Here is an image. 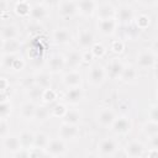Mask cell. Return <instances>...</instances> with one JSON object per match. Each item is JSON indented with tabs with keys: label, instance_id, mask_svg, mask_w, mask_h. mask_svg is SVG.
Instances as JSON below:
<instances>
[{
	"label": "cell",
	"instance_id": "obj_22",
	"mask_svg": "<svg viewBox=\"0 0 158 158\" xmlns=\"http://www.w3.org/2000/svg\"><path fill=\"white\" fill-rule=\"evenodd\" d=\"M65 58V67L70 68V69H77L79 65L83 64L81 62V52L73 49L70 52H68L67 56H64Z\"/></svg>",
	"mask_w": 158,
	"mask_h": 158
},
{
	"label": "cell",
	"instance_id": "obj_55",
	"mask_svg": "<svg viewBox=\"0 0 158 158\" xmlns=\"http://www.w3.org/2000/svg\"><path fill=\"white\" fill-rule=\"evenodd\" d=\"M7 10V1L6 0H0V14L5 12Z\"/></svg>",
	"mask_w": 158,
	"mask_h": 158
},
{
	"label": "cell",
	"instance_id": "obj_1",
	"mask_svg": "<svg viewBox=\"0 0 158 158\" xmlns=\"http://www.w3.org/2000/svg\"><path fill=\"white\" fill-rule=\"evenodd\" d=\"M106 78H107L106 69L102 65H100V64H93L89 68L88 79H89V83L93 86H101L106 81Z\"/></svg>",
	"mask_w": 158,
	"mask_h": 158
},
{
	"label": "cell",
	"instance_id": "obj_18",
	"mask_svg": "<svg viewBox=\"0 0 158 158\" xmlns=\"http://www.w3.org/2000/svg\"><path fill=\"white\" fill-rule=\"evenodd\" d=\"M52 40L56 44H68L73 40L70 31L65 27H58L52 33Z\"/></svg>",
	"mask_w": 158,
	"mask_h": 158
},
{
	"label": "cell",
	"instance_id": "obj_58",
	"mask_svg": "<svg viewBox=\"0 0 158 158\" xmlns=\"http://www.w3.org/2000/svg\"><path fill=\"white\" fill-rule=\"evenodd\" d=\"M0 65H1V56H0Z\"/></svg>",
	"mask_w": 158,
	"mask_h": 158
},
{
	"label": "cell",
	"instance_id": "obj_40",
	"mask_svg": "<svg viewBox=\"0 0 158 158\" xmlns=\"http://www.w3.org/2000/svg\"><path fill=\"white\" fill-rule=\"evenodd\" d=\"M44 104H52L57 100V91L53 90L52 88H47V89H43V93H42V99H41Z\"/></svg>",
	"mask_w": 158,
	"mask_h": 158
},
{
	"label": "cell",
	"instance_id": "obj_29",
	"mask_svg": "<svg viewBox=\"0 0 158 158\" xmlns=\"http://www.w3.org/2000/svg\"><path fill=\"white\" fill-rule=\"evenodd\" d=\"M63 122L65 123H70V125H79L80 120H81V115L78 110L75 109H68L67 112L64 114V116L62 117Z\"/></svg>",
	"mask_w": 158,
	"mask_h": 158
},
{
	"label": "cell",
	"instance_id": "obj_36",
	"mask_svg": "<svg viewBox=\"0 0 158 158\" xmlns=\"http://www.w3.org/2000/svg\"><path fill=\"white\" fill-rule=\"evenodd\" d=\"M51 116L52 117H59V118H62L63 116H64V114L67 112V105L65 104H63V102H57V104H54L51 109Z\"/></svg>",
	"mask_w": 158,
	"mask_h": 158
},
{
	"label": "cell",
	"instance_id": "obj_10",
	"mask_svg": "<svg viewBox=\"0 0 158 158\" xmlns=\"http://www.w3.org/2000/svg\"><path fill=\"white\" fill-rule=\"evenodd\" d=\"M84 99V90L81 86H74V88H68V90L64 94V100L69 105H78Z\"/></svg>",
	"mask_w": 158,
	"mask_h": 158
},
{
	"label": "cell",
	"instance_id": "obj_12",
	"mask_svg": "<svg viewBox=\"0 0 158 158\" xmlns=\"http://www.w3.org/2000/svg\"><path fill=\"white\" fill-rule=\"evenodd\" d=\"M47 68H48V73H52V74L60 73L65 68V58H64V56L53 54L47 62Z\"/></svg>",
	"mask_w": 158,
	"mask_h": 158
},
{
	"label": "cell",
	"instance_id": "obj_23",
	"mask_svg": "<svg viewBox=\"0 0 158 158\" xmlns=\"http://www.w3.org/2000/svg\"><path fill=\"white\" fill-rule=\"evenodd\" d=\"M2 146H4V148H5L7 152H10V153L12 154L14 152H16L17 149L21 148L19 136H16V135H7L6 137H4Z\"/></svg>",
	"mask_w": 158,
	"mask_h": 158
},
{
	"label": "cell",
	"instance_id": "obj_46",
	"mask_svg": "<svg viewBox=\"0 0 158 158\" xmlns=\"http://www.w3.org/2000/svg\"><path fill=\"white\" fill-rule=\"evenodd\" d=\"M94 59V56L93 53L90 52V49H85L81 52V62L83 64H88V63H91Z\"/></svg>",
	"mask_w": 158,
	"mask_h": 158
},
{
	"label": "cell",
	"instance_id": "obj_43",
	"mask_svg": "<svg viewBox=\"0 0 158 158\" xmlns=\"http://www.w3.org/2000/svg\"><path fill=\"white\" fill-rule=\"evenodd\" d=\"M23 67H25V59L20 56V54H17L16 56V58H15V60H14V64H12V72H20V70H22L23 69Z\"/></svg>",
	"mask_w": 158,
	"mask_h": 158
},
{
	"label": "cell",
	"instance_id": "obj_44",
	"mask_svg": "<svg viewBox=\"0 0 158 158\" xmlns=\"http://www.w3.org/2000/svg\"><path fill=\"white\" fill-rule=\"evenodd\" d=\"M48 153L46 152L44 148H38V147H31L30 148V157H47Z\"/></svg>",
	"mask_w": 158,
	"mask_h": 158
},
{
	"label": "cell",
	"instance_id": "obj_15",
	"mask_svg": "<svg viewBox=\"0 0 158 158\" xmlns=\"http://www.w3.org/2000/svg\"><path fill=\"white\" fill-rule=\"evenodd\" d=\"M77 12H78V7L75 1H72V0L63 1L58 6V14L63 19H72L73 16L77 15Z\"/></svg>",
	"mask_w": 158,
	"mask_h": 158
},
{
	"label": "cell",
	"instance_id": "obj_35",
	"mask_svg": "<svg viewBox=\"0 0 158 158\" xmlns=\"http://www.w3.org/2000/svg\"><path fill=\"white\" fill-rule=\"evenodd\" d=\"M16 56H17V53H5L4 56H1V65L0 67L4 68L5 70H11Z\"/></svg>",
	"mask_w": 158,
	"mask_h": 158
},
{
	"label": "cell",
	"instance_id": "obj_54",
	"mask_svg": "<svg viewBox=\"0 0 158 158\" xmlns=\"http://www.w3.org/2000/svg\"><path fill=\"white\" fill-rule=\"evenodd\" d=\"M9 89V81L5 78H0V91L1 90H7Z\"/></svg>",
	"mask_w": 158,
	"mask_h": 158
},
{
	"label": "cell",
	"instance_id": "obj_53",
	"mask_svg": "<svg viewBox=\"0 0 158 158\" xmlns=\"http://www.w3.org/2000/svg\"><path fill=\"white\" fill-rule=\"evenodd\" d=\"M158 154V148H148L147 152H144L146 157H156Z\"/></svg>",
	"mask_w": 158,
	"mask_h": 158
},
{
	"label": "cell",
	"instance_id": "obj_28",
	"mask_svg": "<svg viewBox=\"0 0 158 158\" xmlns=\"http://www.w3.org/2000/svg\"><path fill=\"white\" fill-rule=\"evenodd\" d=\"M1 48L5 53H17L21 48V42L19 38L16 40H2Z\"/></svg>",
	"mask_w": 158,
	"mask_h": 158
},
{
	"label": "cell",
	"instance_id": "obj_17",
	"mask_svg": "<svg viewBox=\"0 0 158 158\" xmlns=\"http://www.w3.org/2000/svg\"><path fill=\"white\" fill-rule=\"evenodd\" d=\"M118 27V22L116 19H106V20H99L98 28L104 36H112Z\"/></svg>",
	"mask_w": 158,
	"mask_h": 158
},
{
	"label": "cell",
	"instance_id": "obj_9",
	"mask_svg": "<svg viewBox=\"0 0 158 158\" xmlns=\"http://www.w3.org/2000/svg\"><path fill=\"white\" fill-rule=\"evenodd\" d=\"M62 83L64 86L67 88H74V86H81L83 84V75L79 70L77 69H72L69 72H67L63 77H62Z\"/></svg>",
	"mask_w": 158,
	"mask_h": 158
},
{
	"label": "cell",
	"instance_id": "obj_21",
	"mask_svg": "<svg viewBox=\"0 0 158 158\" xmlns=\"http://www.w3.org/2000/svg\"><path fill=\"white\" fill-rule=\"evenodd\" d=\"M36 107L37 105L35 104V101H26L21 105V109H20V116L22 120L25 121H33V117H35V112H36Z\"/></svg>",
	"mask_w": 158,
	"mask_h": 158
},
{
	"label": "cell",
	"instance_id": "obj_8",
	"mask_svg": "<svg viewBox=\"0 0 158 158\" xmlns=\"http://www.w3.org/2000/svg\"><path fill=\"white\" fill-rule=\"evenodd\" d=\"M136 16V12L133 10L132 6L130 5H122L118 7V10H116V20L117 22L122 23V25H130L133 22V19Z\"/></svg>",
	"mask_w": 158,
	"mask_h": 158
},
{
	"label": "cell",
	"instance_id": "obj_13",
	"mask_svg": "<svg viewBox=\"0 0 158 158\" xmlns=\"http://www.w3.org/2000/svg\"><path fill=\"white\" fill-rule=\"evenodd\" d=\"M77 42H78V46L81 48V49H90V47L94 44L95 42V37L93 35L91 31L86 30V28H83L81 31L78 32V37H77Z\"/></svg>",
	"mask_w": 158,
	"mask_h": 158
},
{
	"label": "cell",
	"instance_id": "obj_25",
	"mask_svg": "<svg viewBox=\"0 0 158 158\" xmlns=\"http://www.w3.org/2000/svg\"><path fill=\"white\" fill-rule=\"evenodd\" d=\"M33 79H35V84L42 89L51 88V85H52L51 74L48 72H38L33 75Z\"/></svg>",
	"mask_w": 158,
	"mask_h": 158
},
{
	"label": "cell",
	"instance_id": "obj_16",
	"mask_svg": "<svg viewBox=\"0 0 158 158\" xmlns=\"http://www.w3.org/2000/svg\"><path fill=\"white\" fill-rule=\"evenodd\" d=\"M30 19L35 22H42L48 17V10L47 6L43 4H35L31 6L30 9V14H28Z\"/></svg>",
	"mask_w": 158,
	"mask_h": 158
},
{
	"label": "cell",
	"instance_id": "obj_27",
	"mask_svg": "<svg viewBox=\"0 0 158 158\" xmlns=\"http://www.w3.org/2000/svg\"><path fill=\"white\" fill-rule=\"evenodd\" d=\"M138 78V72L133 65H125L122 74H121V80L125 83H135Z\"/></svg>",
	"mask_w": 158,
	"mask_h": 158
},
{
	"label": "cell",
	"instance_id": "obj_42",
	"mask_svg": "<svg viewBox=\"0 0 158 158\" xmlns=\"http://www.w3.org/2000/svg\"><path fill=\"white\" fill-rule=\"evenodd\" d=\"M110 49H111V52L115 53V54H121V53H123V51H125V42L121 41V40H115V41L111 42Z\"/></svg>",
	"mask_w": 158,
	"mask_h": 158
},
{
	"label": "cell",
	"instance_id": "obj_38",
	"mask_svg": "<svg viewBox=\"0 0 158 158\" xmlns=\"http://www.w3.org/2000/svg\"><path fill=\"white\" fill-rule=\"evenodd\" d=\"M30 9H31V6H30V4L27 1H20V2H16L15 4V12L19 16H21V17L28 16Z\"/></svg>",
	"mask_w": 158,
	"mask_h": 158
},
{
	"label": "cell",
	"instance_id": "obj_5",
	"mask_svg": "<svg viewBox=\"0 0 158 158\" xmlns=\"http://www.w3.org/2000/svg\"><path fill=\"white\" fill-rule=\"evenodd\" d=\"M117 151H118V143L114 138H104L98 144V153L101 157L115 156Z\"/></svg>",
	"mask_w": 158,
	"mask_h": 158
},
{
	"label": "cell",
	"instance_id": "obj_24",
	"mask_svg": "<svg viewBox=\"0 0 158 158\" xmlns=\"http://www.w3.org/2000/svg\"><path fill=\"white\" fill-rule=\"evenodd\" d=\"M0 37L1 40H16L20 37V31L12 23L5 25L0 28Z\"/></svg>",
	"mask_w": 158,
	"mask_h": 158
},
{
	"label": "cell",
	"instance_id": "obj_56",
	"mask_svg": "<svg viewBox=\"0 0 158 158\" xmlns=\"http://www.w3.org/2000/svg\"><path fill=\"white\" fill-rule=\"evenodd\" d=\"M16 2H20V1H27V0H15Z\"/></svg>",
	"mask_w": 158,
	"mask_h": 158
},
{
	"label": "cell",
	"instance_id": "obj_51",
	"mask_svg": "<svg viewBox=\"0 0 158 158\" xmlns=\"http://www.w3.org/2000/svg\"><path fill=\"white\" fill-rule=\"evenodd\" d=\"M43 5H46L47 7H56L59 6V4L62 2V0H42Z\"/></svg>",
	"mask_w": 158,
	"mask_h": 158
},
{
	"label": "cell",
	"instance_id": "obj_52",
	"mask_svg": "<svg viewBox=\"0 0 158 158\" xmlns=\"http://www.w3.org/2000/svg\"><path fill=\"white\" fill-rule=\"evenodd\" d=\"M10 100V94L7 90H1L0 91V101H9Z\"/></svg>",
	"mask_w": 158,
	"mask_h": 158
},
{
	"label": "cell",
	"instance_id": "obj_30",
	"mask_svg": "<svg viewBox=\"0 0 158 158\" xmlns=\"http://www.w3.org/2000/svg\"><path fill=\"white\" fill-rule=\"evenodd\" d=\"M133 25L138 28V30H146L148 28V26L151 25V16L147 14H139L136 15L133 19Z\"/></svg>",
	"mask_w": 158,
	"mask_h": 158
},
{
	"label": "cell",
	"instance_id": "obj_41",
	"mask_svg": "<svg viewBox=\"0 0 158 158\" xmlns=\"http://www.w3.org/2000/svg\"><path fill=\"white\" fill-rule=\"evenodd\" d=\"M139 31H141V30H138V28L133 25V22H132V23H130V25H126V30H125L123 33H125V37H126V38H128V40H135V38L138 37Z\"/></svg>",
	"mask_w": 158,
	"mask_h": 158
},
{
	"label": "cell",
	"instance_id": "obj_57",
	"mask_svg": "<svg viewBox=\"0 0 158 158\" xmlns=\"http://www.w3.org/2000/svg\"><path fill=\"white\" fill-rule=\"evenodd\" d=\"M1 20H2V19H1V14H0V22H1Z\"/></svg>",
	"mask_w": 158,
	"mask_h": 158
},
{
	"label": "cell",
	"instance_id": "obj_48",
	"mask_svg": "<svg viewBox=\"0 0 158 158\" xmlns=\"http://www.w3.org/2000/svg\"><path fill=\"white\" fill-rule=\"evenodd\" d=\"M21 85L23 86V89L26 90V89H28L30 86H32V85H35V79H33V75H27V77H25L23 79H22V81H21Z\"/></svg>",
	"mask_w": 158,
	"mask_h": 158
},
{
	"label": "cell",
	"instance_id": "obj_50",
	"mask_svg": "<svg viewBox=\"0 0 158 158\" xmlns=\"http://www.w3.org/2000/svg\"><path fill=\"white\" fill-rule=\"evenodd\" d=\"M148 142H149V147L151 148H158V135H153L148 137Z\"/></svg>",
	"mask_w": 158,
	"mask_h": 158
},
{
	"label": "cell",
	"instance_id": "obj_33",
	"mask_svg": "<svg viewBox=\"0 0 158 158\" xmlns=\"http://www.w3.org/2000/svg\"><path fill=\"white\" fill-rule=\"evenodd\" d=\"M48 141H49V136L44 132H37L35 133V137H33V147H38V148H44L47 147L48 144Z\"/></svg>",
	"mask_w": 158,
	"mask_h": 158
},
{
	"label": "cell",
	"instance_id": "obj_14",
	"mask_svg": "<svg viewBox=\"0 0 158 158\" xmlns=\"http://www.w3.org/2000/svg\"><path fill=\"white\" fill-rule=\"evenodd\" d=\"M78 12H80L85 17H91L98 9V4L95 0H78L77 1Z\"/></svg>",
	"mask_w": 158,
	"mask_h": 158
},
{
	"label": "cell",
	"instance_id": "obj_32",
	"mask_svg": "<svg viewBox=\"0 0 158 158\" xmlns=\"http://www.w3.org/2000/svg\"><path fill=\"white\" fill-rule=\"evenodd\" d=\"M33 137L35 133L30 132V131H23L19 135V139H20V144L23 148H31L33 147Z\"/></svg>",
	"mask_w": 158,
	"mask_h": 158
},
{
	"label": "cell",
	"instance_id": "obj_2",
	"mask_svg": "<svg viewBox=\"0 0 158 158\" xmlns=\"http://www.w3.org/2000/svg\"><path fill=\"white\" fill-rule=\"evenodd\" d=\"M156 62H157V56L154 49H144L136 58V64L141 69L156 68Z\"/></svg>",
	"mask_w": 158,
	"mask_h": 158
},
{
	"label": "cell",
	"instance_id": "obj_45",
	"mask_svg": "<svg viewBox=\"0 0 158 158\" xmlns=\"http://www.w3.org/2000/svg\"><path fill=\"white\" fill-rule=\"evenodd\" d=\"M9 135V122L7 120H0V138H4Z\"/></svg>",
	"mask_w": 158,
	"mask_h": 158
},
{
	"label": "cell",
	"instance_id": "obj_6",
	"mask_svg": "<svg viewBox=\"0 0 158 158\" xmlns=\"http://www.w3.org/2000/svg\"><path fill=\"white\" fill-rule=\"evenodd\" d=\"M79 136H80V132H79L78 125H70V123L63 122L59 126L58 137H60L65 142L67 141H75L77 138H79Z\"/></svg>",
	"mask_w": 158,
	"mask_h": 158
},
{
	"label": "cell",
	"instance_id": "obj_39",
	"mask_svg": "<svg viewBox=\"0 0 158 158\" xmlns=\"http://www.w3.org/2000/svg\"><path fill=\"white\" fill-rule=\"evenodd\" d=\"M106 47L100 42H94V44L90 47V52L93 53L94 58H102L106 54Z\"/></svg>",
	"mask_w": 158,
	"mask_h": 158
},
{
	"label": "cell",
	"instance_id": "obj_20",
	"mask_svg": "<svg viewBox=\"0 0 158 158\" xmlns=\"http://www.w3.org/2000/svg\"><path fill=\"white\" fill-rule=\"evenodd\" d=\"M96 17L98 20H106V19H115L116 17V9L111 4H102L96 9Z\"/></svg>",
	"mask_w": 158,
	"mask_h": 158
},
{
	"label": "cell",
	"instance_id": "obj_47",
	"mask_svg": "<svg viewBox=\"0 0 158 158\" xmlns=\"http://www.w3.org/2000/svg\"><path fill=\"white\" fill-rule=\"evenodd\" d=\"M157 104H153L148 107V120L158 121V114H157Z\"/></svg>",
	"mask_w": 158,
	"mask_h": 158
},
{
	"label": "cell",
	"instance_id": "obj_49",
	"mask_svg": "<svg viewBox=\"0 0 158 158\" xmlns=\"http://www.w3.org/2000/svg\"><path fill=\"white\" fill-rule=\"evenodd\" d=\"M142 6L144 7H154L157 5V1L158 0H137Z\"/></svg>",
	"mask_w": 158,
	"mask_h": 158
},
{
	"label": "cell",
	"instance_id": "obj_26",
	"mask_svg": "<svg viewBox=\"0 0 158 158\" xmlns=\"http://www.w3.org/2000/svg\"><path fill=\"white\" fill-rule=\"evenodd\" d=\"M51 110L49 107H47L46 105H41L36 107V112H35V117L33 120L38 123H44L51 118Z\"/></svg>",
	"mask_w": 158,
	"mask_h": 158
},
{
	"label": "cell",
	"instance_id": "obj_37",
	"mask_svg": "<svg viewBox=\"0 0 158 158\" xmlns=\"http://www.w3.org/2000/svg\"><path fill=\"white\" fill-rule=\"evenodd\" d=\"M12 112V104L9 101H0V120H7Z\"/></svg>",
	"mask_w": 158,
	"mask_h": 158
},
{
	"label": "cell",
	"instance_id": "obj_3",
	"mask_svg": "<svg viewBox=\"0 0 158 158\" xmlns=\"http://www.w3.org/2000/svg\"><path fill=\"white\" fill-rule=\"evenodd\" d=\"M110 128H111V131L115 135L125 136V135L131 132V130H132V121L127 116H120V117L116 116V118L114 120V122L110 126Z\"/></svg>",
	"mask_w": 158,
	"mask_h": 158
},
{
	"label": "cell",
	"instance_id": "obj_34",
	"mask_svg": "<svg viewBox=\"0 0 158 158\" xmlns=\"http://www.w3.org/2000/svg\"><path fill=\"white\" fill-rule=\"evenodd\" d=\"M42 93H43V89L40 88L38 85H32L30 86L28 89H26V95L27 98L31 100V101H37V100H41L42 99Z\"/></svg>",
	"mask_w": 158,
	"mask_h": 158
},
{
	"label": "cell",
	"instance_id": "obj_4",
	"mask_svg": "<svg viewBox=\"0 0 158 158\" xmlns=\"http://www.w3.org/2000/svg\"><path fill=\"white\" fill-rule=\"evenodd\" d=\"M46 152L48 153V156L52 157H60L64 156L67 153V143L64 139H62L60 137L57 138H49L48 144L46 147Z\"/></svg>",
	"mask_w": 158,
	"mask_h": 158
},
{
	"label": "cell",
	"instance_id": "obj_31",
	"mask_svg": "<svg viewBox=\"0 0 158 158\" xmlns=\"http://www.w3.org/2000/svg\"><path fill=\"white\" fill-rule=\"evenodd\" d=\"M142 132L146 137L158 135V121H152L148 120L142 125Z\"/></svg>",
	"mask_w": 158,
	"mask_h": 158
},
{
	"label": "cell",
	"instance_id": "obj_19",
	"mask_svg": "<svg viewBox=\"0 0 158 158\" xmlns=\"http://www.w3.org/2000/svg\"><path fill=\"white\" fill-rule=\"evenodd\" d=\"M146 152V147L143 146L142 142L139 141H131L126 144L125 147V153L128 157L132 158H138V157H143Z\"/></svg>",
	"mask_w": 158,
	"mask_h": 158
},
{
	"label": "cell",
	"instance_id": "obj_7",
	"mask_svg": "<svg viewBox=\"0 0 158 158\" xmlns=\"http://www.w3.org/2000/svg\"><path fill=\"white\" fill-rule=\"evenodd\" d=\"M125 68V63L120 59V58H112L107 65H106V74H107V78L110 79H114V80H117L121 78V74H122V70Z\"/></svg>",
	"mask_w": 158,
	"mask_h": 158
},
{
	"label": "cell",
	"instance_id": "obj_11",
	"mask_svg": "<svg viewBox=\"0 0 158 158\" xmlns=\"http://www.w3.org/2000/svg\"><path fill=\"white\" fill-rule=\"evenodd\" d=\"M116 118V114L110 107H101L96 114V120L100 126L102 127H110Z\"/></svg>",
	"mask_w": 158,
	"mask_h": 158
}]
</instances>
